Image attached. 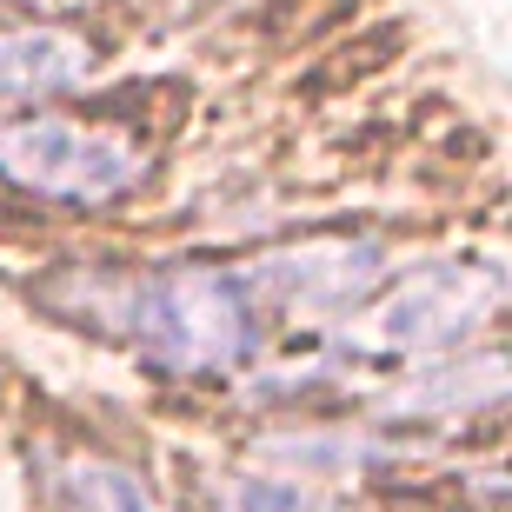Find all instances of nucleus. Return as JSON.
<instances>
[{
    "mask_svg": "<svg viewBox=\"0 0 512 512\" xmlns=\"http://www.w3.org/2000/svg\"><path fill=\"white\" fill-rule=\"evenodd\" d=\"M153 140L114 107H20L0 114V187L27 207L107 213L140 193Z\"/></svg>",
    "mask_w": 512,
    "mask_h": 512,
    "instance_id": "obj_1",
    "label": "nucleus"
}]
</instances>
